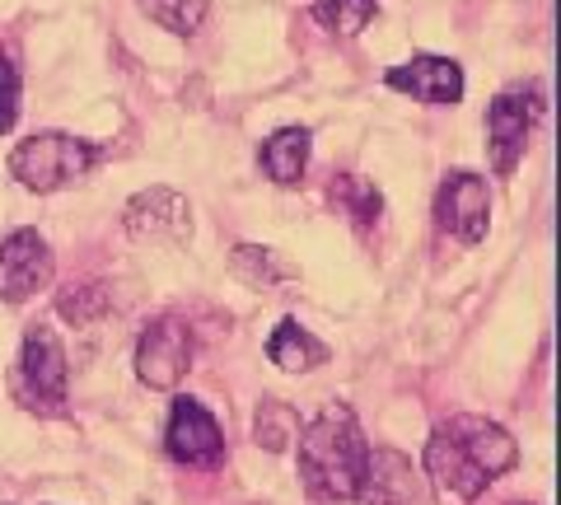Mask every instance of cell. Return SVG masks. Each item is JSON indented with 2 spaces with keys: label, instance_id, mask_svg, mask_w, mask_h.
<instances>
[{
  "label": "cell",
  "instance_id": "1",
  "mask_svg": "<svg viewBox=\"0 0 561 505\" xmlns=\"http://www.w3.org/2000/svg\"><path fill=\"white\" fill-rule=\"evenodd\" d=\"M515 463H519L515 435L486 422V416H449L426 440V478L440 486V496L454 501H478Z\"/></svg>",
  "mask_w": 561,
  "mask_h": 505
},
{
  "label": "cell",
  "instance_id": "2",
  "mask_svg": "<svg viewBox=\"0 0 561 505\" xmlns=\"http://www.w3.org/2000/svg\"><path fill=\"white\" fill-rule=\"evenodd\" d=\"M300 478L309 486V496H319L328 505L356 501V486L370 463V445L356 422V412L346 403H328L309 426H300Z\"/></svg>",
  "mask_w": 561,
  "mask_h": 505
},
{
  "label": "cell",
  "instance_id": "3",
  "mask_svg": "<svg viewBox=\"0 0 561 505\" xmlns=\"http://www.w3.org/2000/svg\"><path fill=\"white\" fill-rule=\"evenodd\" d=\"M103 160V150L94 141H76L66 131H43L28 136L10 150V179H20L28 193H57V187L84 179Z\"/></svg>",
  "mask_w": 561,
  "mask_h": 505
},
{
  "label": "cell",
  "instance_id": "4",
  "mask_svg": "<svg viewBox=\"0 0 561 505\" xmlns=\"http://www.w3.org/2000/svg\"><path fill=\"white\" fill-rule=\"evenodd\" d=\"M66 385H70V365L61 337L47 323H33L20 346V365H14V393H20L28 412L66 416Z\"/></svg>",
  "mask_w": 561,
  "mask_h": 505
},
{
  "label": "cell",
  "instance_id": "5",
  "mask_svg": "<svg viewBox=\"0 0 561 505\" xmlns=\"http://www.w3.org/2000/svg\"><path fill=\"white\" fill-rule=\"evenodd\" d=\"M538 117H542L538 84H529V90H505V94L491 99V108H486V150H491V169H496L501 179L505 173H515Z\"/></svg>",
  "mask_w": 561,
  "mask_h": 505
},
{
  "label": "cell",
  "instance_id": "6",
  "mask_svg": "<svg viewBox=\"0 0 561 505\" xmlns=\"http://www.w3.org/2000/svg\"><path fill=\"white\" fill-rule=\"evenodd\" d=\"M187 370H192V328L164 313L136 342V375L150 389H179Z\"/></svg>",
  "mask_w": 561,
  "mask_h": 505
},
{
  "label": "cell",
  "instance_id": "7",
  "mask_svg": "<svg viewBox=\"0 0 561 505\" xmlns=\"http://www.w3.org/2000/svg\"><path fill=\"white\" fill-rule=\"evenodd\" d=\"M57 257L38 230H14L0 239V305H24L51 286Z\"/></svg>",
  "mask_w": 561,
  "mask_h": 505
},
{
  "label": "cell",
  "instance_id": "8",
  "mask_svg": "<svg viewBox=\"0 0 561 505\" xmlns=\"http://www.w3.org/2000/svg\"><path fill=\"white\" fill-rule=\"evenodd\" d=\"M164 449H169V459L183 463V468H220L225 463L220 422L197 403V398H173Z\"/></svg>",
  "mask_w": 561,
  "mask_h": 505
},
{
  "label": "cell",
  "instance_id": "9",
  "mask_svg": "<svg viewBox=\"0 0 561 505\" xmlns=\"http://www.w3.org/2000/svg\"><path fill=\"white\" fill-rule=\"evenodd\" d=\"M122 230L136 243H169V249H179V243L192 239V206L173 187H146V193H136L127 202Z\"/></svg>",
  "mask_w": 561,
  "mask_h": 505
},
{
  "label": "cell",
  "instance_id": "10",
  "mask_svg": "<svg viewBox=\"0 0 561 505\" xmlns=\"http://www.w3.org/2000/svg\"><path fill=\"white\" fill-rule=\"evenodd\" d=\"M435 220L440 230L454 234L459 243H482L486 239V225H491V193H486V179L478 173H449L440 197H435Z\"/></svg>",
  "mask_w": 561,
  "mask_h": 505
},
{
  "label": "cell",
  "instance_id": "11",
  "mask_svg": "<svg viewBox=\"0 0 561 505\" xmlns=\"http://www.w3.org/2000/svg\"><path fill=\"white\" fill-rule=\"evenodd\" d=\"M383 84L398 94L431 103V108H454V103L463 99V71H459V61H449V57H412V61L393 66V71L383 76Z\"/></svg>",
  "mask_w": 561,
  "mask_h": 505
},
{
  "label": "cell",
  "instance_id": "12",
  "mask_svg": "<svg viewBox=\"0 0 561 505\" xmlns=\"http://www.w3.org/2000/svg\"><path fill=\"white\" fill-rule=\"evenodd\" d=\"M356 505H421V478L398 449H375L356 486Z\"/></svg>",
  "mask_w": 561,
  "mask_h": 505
},
{
  "label": "cell",
  "instance_id": "13",
  "mask_svg": "<svg viewBox=\"0 0 561 505\" xmlns=\"http://www.w3.org/2000/svg\"><path fill=\"white\" fill-rule=\"evenodd\" d=\"M257 164L272 183L280 187H295L305 179V164H309V131L305 127H280L276 136H267L257 150Z\"/></svg>",
  "mask_w": 561,
  "mask_h": 505
},
{
  "label": "cell",
  "instance_id": "14",
  "mask_svg": "<svg viewBox=\"0 0 561 505\" xmlns=\"http://www.w3.org/2000/svg\"><path fill=\"white\" fill-rule=\"evenodd\" d=\"M267 356H272V365H280L286 375H305V370H313V365L328 360V346L313 337V333H305V328L295 323V319H280L276 333L267 337Z\"/></svg>",
  "mask_w": 561,
  "mask_h": 505
},
{
  "label": "cell",
  "instance_id": "15",
  "mask_svg": "<svg viewBox=\"0 0 561 505\" xmlns=\"http://www.w3.org/2000/svg\"><path fill=\"white\" fill-rule=\"evenodd\" d=\"M230 267L243 286H253V290H272L280 282H295V263H286L276 249H257V243H239V249L230 253Z\"/></svg>",
  "mask_w": 561,
  "mask_h": 505
},
{
  "label": "cell",
  "instance_id": "16",
  "mask_svg": "<svg viewBox=\"0 0 561 505\" xmlns=\"http://www.w3.org/2000/svg\"><path fill=\"white\" fill-rule=\"evenodd\" d=\"M108 309H113V295H108V286H99V282L66 286V290L57 295V313H61L66 323H76V328L99 323Z\"/></svg>",
  "mask_w": 561,
  "mask_h": 505
},
{
  "label": "cell",
  "instance_id": "17",
  "mask_svg": "<svg viewBox=\"0 0 561 505\" xmlns=\"http://www.w3.org/2000/svg\"><path fill=\"white\" fill-rule=\"evenodd\" d=\"M379 0H313V20H319L328 33H342V38H356L365 33V24L375 20Z\"/></svg>",
  "mask_w": 561,
  "mask_h": 505
},
{
  "label": "cell",
  "instance_id": "18",
  "mask_svg": "<svg viewBox=\"0 0 561 505\" xmlns=\"http://www.w3.org/2000/svg\"><path fill=\"white\" fill-rule=\"evenodd\" d=\"M140 10H146L160 28L179 33V38H192V33L206 24L210 0H140Z\"/></svg>",
  "mask_w": 561,
  "mask_h": 505
},
{
  "label": "cell",
  "instance_id": "19",
  "mask_svg": "<svg viewBox=\"0 0 561 505\" xmlns=\"http://www.w3.org/2000/svg\"><path fill=\"white\" fill-rule=\"evenodd\" d=\"M295 435H300V422H295V412H290L286 403H276V398H267V403L257 408V445L286 449Z\"/></svg>",
  "mask_w": 561,
  "mask_h": 505
},
{
  "label": "cell",
  "instance_id": "20",
  "mask_svg": "<svg viewBox=\"0 0 561 505\" xmlns=\"http://www.w3.org/2000/svg\"><path fill=\"white\" fill-rule=\"evenodd\" d=\"M337 197H342V206H346V216L360 225H375L379 220V211H383V197H379V187L375 183H365V179H342L337 183Z\"/></svg>",
  "mask_w": 561,
  "mask_h": 505
},
{
  "label": "cell",
  "instance_id": "21",
  "mask_svg": "<svg viewBox=\"0 0 561 505\" xmlns=\"http://www.w3.org/2000/svg\"><path fill=\"white\" fill-rule=\"evenodd\" d=\"M14 122H20V66L0 57V136H10Z\"/></svg>",
  "mask_w": 561,
  "mask_h": 505
}]
</instances>
